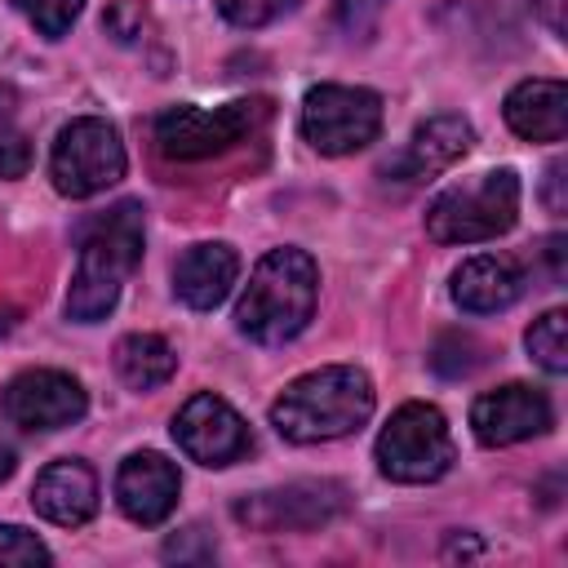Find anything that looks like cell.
Segmentation results:
<instances>
[{
  "mask_svg": "<svg viewBox=\"0 0 568 568\" xmlns=\"http://www.w3.org/2000/svg\"><path fill=\"white\" fill-rule=\"evenodd\" d=\"M178 448L200 466H231L253 448L248 422L222 395H191L173 417Z\"/></svg>",
  "mask_w": 568,
  "mask_h": 568,
  "instance_id": "10",
  "label": "cell"
},
{
  "mask_svg": "<svg viewBox=\"0 0 568 568\" xmlns=\"http://www.w3.org/2000/svg\"><path fill=\"white\" fill-rule=\"evenodd\" d=\"M528 355L546 368V373H564L568 368V315L555 306V311H546L541 320H532V328H528Z\"/></svg>",
  "mask_w": 568,
  "mask_h": 568,
  "instance_id": "20",
  "label": "cell"
},
{
  "mask_svg": "<svg viewBox=\"0 0 568 568\" xmlns=\"http://www.w3.org/2000/svg\"><path fill=\"white\" fill-rule=\"evenodd\" d=\"M49 559L53 555L36 532L18 524H0V564H49Z\"/></svg>",
  "mask_w": 568,
  "mask_h": 568,
  "instance_id": "25",
  "label": "cell"
},
{
  "mask_svg": "<svg viewBox=\"0 0 568 568\" xmlns=\"http://www.w3.org/2000/svg\"><path fill=\"white\" fill-rule=\"evenodd\" d=\"M506 124L528 142H559L568 133L564 80H519L506 93Z\"/></svg>",
  "mask_w": 568,
  "mask_h": 568,
  "instance_id": "18",
  "label": "cell"
},
{
  "mask_svg": "<svg viewBox=\"0 0 568 568\" xmlns=\"http://www.w3.org/2000/svg\"><path fill=\"white\" fill-rule=\"evenodd\" d=\"M382 133V98L359 84H315L302 98V138L320 155L364 151Z\"/></svg>",
  "mask_w": 568,
  "mask_h": 568,
  "instance_id": "7",
  "label": "cell"
},
{
  "mask_svg": "<svg viewBox=\"0 0 568 568\" xmlns=\"http://www.w3.org/2000/svg\"><path fill=\"white\" fill-rule=\"evenodd\" d=\"M373 417V382L355 364H324L302 373L271 404V426L293 444H324L359 430Z\"/></svg>",
  "mask_w": 568,
  "mask_h": 568,
  "instance_id": "1",
  "label": "cell"
},
{
  "mask_svg": "<svg viewBox=\"0 0 568 568\" xmlns=\"http://www.w3.org/2000/svg\"><path fill=\"white\" fill-rule=\"evenodd\" d=\"M475 142V129L466 115H430L413 129V138L404 142V151L395 155V164H386L399 182H426L444 169H453Z\"/></svg>",
  "mask_w": 568,
  "mask_h": 568,
  "instance_id": "14",
  "label": "cell"
},
{
  "mask_svg": "<svg viewBox=\"0 0 568 568\" xmlns=\"http://www.w3.org/2000/svg\"><path fill=\"white\" fill-rule=\"evenodd\" d=\"M293 9H297V0H217V13L231 27H266Z\"/></svg>",
  "mask_w": 568,
  "mask_h": 568,
  "instance_id": "23",
  "label": "cell"
},
{
  "mask_svg": "<svg viewBox=\"0 0 568 568\" xmlns=\"http://www.w3.org/2000/svg\"><path fill=\"white\" fill-rule=\"evenodd\" d=\"M173 368H178V355H173V346H169L164 337H155V333H129V337L115 342V373H120L124 386H133V390H155V386H164V382L173 377Z\"/></svg>",
  "mask_w": 568,
  "mask_h": 568,
  "instance_id": "19",
  "label": "cell"
},
{
  "mask_svg": "<svg viewBox=\"0 0 568 568\" xmlns=\"http://www.w3.org/2000/svg\"><path fill=\"white\" fill-rule=\"evenodd\" d=\"M550 417H555L550 399L537 386H524V382L497 386V390H488V395H479L470 404V430L488 448H506V444L532 439V435L550 430Z\"/></svg>",
  "mask_w": 568,
  "mask_h": 568,
  "instance_id": "12",
  "label": "cell"
},
{
  "mask_svg": "<svg viewBox=\"0 0 568 568\" xmlns=\"http://www.w3.org/2000/svg\"><path fill=\"white\" fill-rule=\"evenodd\" d=\"M102 27H106L120 44H133V40L142 36V27H146V9H142L138 0H115V4L102 13Z\"/></svg>",
  "mask_w": 568,
  "mask_h": 568,
  "instance_id": "26",
  "label": "cell"
},
{
  "mask_svg": "<svg viewBox=\"0 0 568 568\" xmlns=\"http://www.w3.org/2000/svg\"><path fill=\"white\" fill-rule=\"evenodd\" d=\"M479 364V342L470 333H444L430 351V368L444 377H466Z\"/></svg>",
  "mask_w": 568,
  "mask_h": 568,
  "instance_id": "22",
  "label": "cell"
},
{
  "mask_svg": "<svg viewBox=\"0 0 568 568\" xmlns=\"http://www.w3.org/2000/svg\"><path fill=\"white\" fill-rule=\"evenodd\" d=\"M31 506L58 528H80V524H89L98 515V475L75 457L49 462L36 475Z\"/></svg>",
  "mask_w": 568,
  "mask_h": 568,
  "instance_id": "15",
  "label": "cell"
},
{
  "mask_svg": "<svg viewBox=\"0 0 568 568\" xmlns=\"http://www.w3.org/2000/svg\"><path fill=\"white\" fill-rule=\"evenodd\" d=\"M559 186H564V160H555V164L546 169V204H550L555 213H564V195H559Z\"/></svg>",
  "mask_w": 568,
  "mask_h": 568,
  "instance_id": "28",
  "label": "cell"
},
{
  "mask_svg": "<svg viewBox=\"0 0 568 568\" xmlns=\"http://www.w3.org/2000/svg\"><path fill=\"white\" fill-rule=\"evenodd\" d=\"M0 404H4V417L22 430H62L84 417L89 395L62 368H27L4 386Z\"/></svg>",
  "mask_w": 568,
  "mask_h": 568,
  "instance_id": "11",
  "label": "cell"
},
{
  "mask_svg": "<svg viewBox=\"0 0 568 568\" xmlns=\"http://www.w3.org/2000/svg\"><path fill=\"white\" fill-rule=\"evenodd\" d=\"M13 106H18V93H13L9 84H0V124L13 115Z\"/></svg>",
  "mask_w": 568,
  "mask_h": 568,
  "instance_id": "31",
  "label": "cell"
},
{
  "mask_svg": "<svg viewBox=\"0 0 568 568\" xmlns=\"http://www.w3.org/2000/svg\"><path fill=\"white\" fill-rule=\"evenodd\" d=\"M49 173H53V186L71 200H89V195L106 191L111 182H120L124 178V142H120L115 124H106L98 115L71 120L53 142Z\"/></svg>",
  "mask_w": 568,
  "mask_h": 568,
  "instance_id": "8",
  "label": "cell"
},
{
  "mask_svg": "<svg viewBox=\"0 0 568 568\" xmlns=\"http://www.w3.org/2000/svg\"><path fill=\"white\" fill-rule=\"evenodd\" d=\"M271 115L266 98H240L226 106H169L155 120V142L169 160H209L222 155L226 146H235L240 138H248L262 120Z\"/></svg>",
  "mask_w": 568,
  "mask_h": 568,
  "instance_id": "6",
  "label": "cell"
},
{
  "mask_svg": "<svg viewBox=\"0 0 568 568\" xmlns=\"http://www.w3.org/2000/svg\"><path fill=\"white\" fill-rule=\"evenodd\" d=\"M9 475H13V444L0 435V484H4Z\"/></svg>",
  "mask_w": 568,
  "mask_h": 568,
  "instance_id": "30",
  "label": "cell"
},
{
  "mask_svg": "<svg viewBox=\"0 0 568 568\" xmlns=\"http://www.w3.org/2000/svg\"><path fill=\"white\" fill-rule=\"evenodd\" d=\"M138 262H142V204L120 200L98 222H89L80 240V262L67 288V315L80 324H98L120 302V288Z\"/></svg>",
  "mask_w": 568,
  "mask_h": 568,
  "instance_id": "3",
  "label": "cell"
},
{
  "mask_svg": "<svg viewBox=\"0 0 568 568\" xmlns=\"http://www.w3.org/2000/svg\"><path fill=\"white\" fill-rule=\"evenodd\" d=\"M457 448L444 413L435 404H404L390 413V422L377 435V466L395 484H430L448 475Z\"/></svg>",
  "mask_w": 568,
  "mask_h": 568,
  "instance_id": "5",
  "label": "cell"
},
{
  "mask_svg": "<svg viewBox=\"0 0 568 568\" xmlns=\"http://www.w3.org/2000/svg\"><path fill=\"white\" fill-rule=\"evenodd\" d=\"M519 217V178L515 169L479 173L475 182L448 186L426 209V235L435 244H479L497 240Z\"/></svg>",
  "mask_w": 568,
  "mask_h": 568,
  "instance_id": "4",
  "label": "cell"
},
{
  "mask_svg": "<svg viewBox=\"0 0 568 568\" xmlns=\"http://www.w3.org/2000/svg\"><path fill=\"white\" fill-rule=\"evenodd\" d=\"M546 257H550V275L564 280V235H550L546 240Z\"/></svg>",
  "mask_w": 568,
  "mask_h": 568,
  "instance_id": "29",
  "label": "cell"
},
{
  "mask_svg": "<svg viewBox=\"0 0 568 568\" xmlns=\"http://www.w3.org/2000/svg\"><path fill=\"white\" fill-rule=\"evenodd\" d=\"M386 4H390V0H333V13H337V27H342L351 40H355V36L368 40V36L377 31Z\"/></svg>",
  "mask_w": 568,
  "mask_h": 568,
  "instance_id": "24",
  "label": "cell"
},
{
  "mask_svg": "<svg viewBox=\"0 0 568 568\" xmlns=\"http://www.w3.org/2000/svg\"><path fill=\"white\" fill-rule=\"evenodd\" d=\"M31 169V142L27 133H0V178H22Z\"/></svg>",
  "mask_w": 568,
  "mask_h": 568,
  "instance_id": "27",
  "label": "cell"
},
{
  "mask_svg": "<svg viewBox=\"0 0 568 568\" xmlns=\"http://www.w3.org/2000/svg\"><path fill=\"white\" fill-rule=\"evenodd\" d=\"M235 275H240V257L231 244H222V240L191 244L173 266V293L191 311H213L235 288Z\"/></svg>",
  "mask_w": 568,
  "mask_h": 568,
  "instance_id": "16",
  "label": "cell"
},
{
  "mask_svg": "<svg viewBox=\"0 0 568 568\" xmlns=\"http://www.w3.org/2000/svg\"><path fill=\"white\" fill-rule=\"evenodd\" d=\"M182 475L164 453H129L115 470V501L133 524H164L178 506Z\"/></svg>",
  "mask_w": 568,
  "mask_h": 568,
  "instance_id": "13",
  "label": "cell"
},
{
  "mask_svg": "<svg viewBox=\"0 0 568 568\" xmlns=\"http://www.w3.org/2000/svg\"><path fill=\"white\" fill-rule=\"evenodd\" d=\"M315 297H320L315 257L306 248L284 244V248H271L253 266L244 293H240V306H235V324H240V333H248L262 346H284L311 324Z\"/></svg>",
  "mask_w": 568,
  "mask_h": 568,
  "instance_id": "2",
  "label": "cell"
},
{
  "mask_svg": "<svg viewBox=\"0 0 568 568\" xmlns=\"http://www.w3.org/2000/svg\"><path fill=\"white\" fill-rule=\"evenodd\" d=\"M524 293V271L501 257V253H479V257H466L457 271H453V302L470 315H493V311H506L515 297Z\"/></svg>",
  "mask_w": 568,
  "mask_h": 568,
  "instance_id": "17",
  "label": "cell"
},
{
  "mask_svg": "<svg viewBox=\"0 0 568 568\" xmlns=\"http://www.w3.org/2000/svg\"><path fill=\"white\" fill-rule=\"evenodd\" d=\"M351 493L337 479H297L235 501V519L253 532H306L346 515Z\"/></svg>",
  "mask_w": 568,
  "mask_h": 568,
  "instance_id": "9",
  "label": "cell"
},
{
  "mask_svg": "<svg viewBox=\"0 0 568 568\" xmlns=\"http://www.w3.org/2000/svg\"><path fill=\"white\" fill-rule=\"evenodd\" d=\"M13 9H18V13L40 31V36L58 40V36H67V31H71V22L80 18L84 0H13Z\"/></svg>",
  "mask_w": 568,
  "mask_h": 568,
  "instance_id": "21",
  "label": "cell"
}]
</instances>
